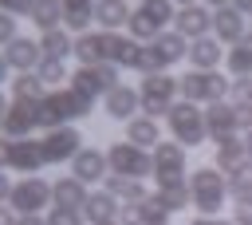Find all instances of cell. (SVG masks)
I'll return each instance as SVG.
<instances>
[{"instance_id":"1","label":"cell","mask_w":252,"mask_h":225,"mask_svg":"<svg viewBox=\"0 0 252 225\" xmlns=\"http://www.w3.org/2000/svg\"><path fill=\"white\" fill-rule=\"evenodd\" d=\"M94 111V99H87L83 91H75L71 83L67 87H55V91H43V99L35 103V114H39V126L51 130V126H67V122H79Z\"/></svg>"},{"instance_id":"2","label":"cell","mask_w":252,"mask_h":225,"mask_svg":"<svg viewBox=\"0 0 252 225\" xmlns=\"http://www.w3.org/2000/svg\"><path fill=\"white\" fill-rule=\"evenodd\" d=\"M185 182H189V205H193L197 213L217 217V213L224 209V201H228V182H224V174H220L217 166H197Z\"/></svg>"},{"instance_id":"3","label":"cell","mask_w":252,"mask_h":225,"mask_svg":"<svg viewBox=\"0 0 252 225\" xmlns=\"http://www.w3.org/2000/svg\"><path fill=\"white\" fill-rule=\"evenodd\" d=\"M165 126H169V138H173L177 146H185V150L209 142V134H205V111H201L197 103H189V99H177V103L165 111Z\"/></svg>"},{"instance_id":"4","label":"cell","mask_w":252,"mask_h":225,"mask_svg":"<svg viewBox=\"0 0 252 225\" xmlns=\"http://www.w3.org/2000/svg\"><path fill=\"white\" fill-rule=\"evenodd\" d=\"M173 4L169 0H138L130 8V20H126V36L138 39V43H150L158 32H165L173 24Z\"/></svg>"},{"instance_id":"5","label":"cell","mask_w":252,"mask_h":225,"mask_svg":"<svg viewBox=\"0 0 252 225\" xmlns=\"http://www.w3.org/2000/svg\"><path fill=\"white\" fill-rule=\"evenodd\" d=\"M228 87H232V79H228L220 67H217V71H197V67H189V71L177 79L181 99H189V103H197V107H209V103L228 99Z\"/></svg>"},{"instance_id":"6","label":"cell","mask_w":252,"mask_h":225,"mask_svg":"<svg viewBox=\"0 0 252 225\" xmlns=\"http://www.w3.org/2000/svg\"><path fill=\"white\" fill-rule=\"evenodd\" d=\"M181 99L177 91V79L169 71H154V75H142L138 83V114H150V118H165V111Z\"/></svg>"},{"instance_id":"7","label":"cell","mask_w":252,"mask_h":225,"mask_svg":"<svg viewBox=\"0 0 252 225\" xmlns=\"http://www.w3.org/2000/svg\"><path fill=\"white\" fill-rule=\"evenodd\" d=\"M8 205L16 213H47L51 205V182L47 178H35V174H24L12 182V193H8Z\"/></svg>"},{"instance_id":"8","label":"cell","mask_w":252,"mask_h":225,"mask_svg":"<svg viewBox=\"0 0 252 225\" xmlns=\"http://www.w3.org/2000/svg\"><path fill=\"white\" fill-rule=\"evenodd\" d=\"M106 170L118 174V178H150V150L134 146V142H110L106 146Z\"/></svg>"},{"instance_id":"9","label":"cell","mask_w":252,"mask_h":225,"mask_svg":"<svg viewBox=\"0 0 252 225\" xmlns=\"http://www.w3.org/2000/svg\"><path fill=\"white\" fill-rule=\"evenodd\" d=\"M185 166H189V150L177 146L173 138H161L154 150H150V174L161 182H185Z\"/></svg>"},{"instance_id":"10","label":"cell","mask_w":252,"mask_h":225,"mask_svg":"<svg viewBox=\"0 0 252 225\" xmlns=\"http://www.w3.org/2000/svg\"><path fill=\"white\" fill-rule=\"evenodd\" d=\"M39 150H43V162H47V166L71 162V158L83 150V130H79L75 122H67V126H51V130H43Z\"/></svg>"},{"instance_id":"11","label":"cell","mask_w":252,"mask_h":225,"mask_svg":"<svg viewBox=\"0 0 252 225\" xmlns=\"http://www.w3.org/2000/svg\"><path fill=\"white\" fill-rule=\"evenodd\" d=\"M67 83H71L75 91H83L87 99H102V95H106L114 83H122V79H118V67H114V63H79Z\"/></svg>"},{"instance_id":"12","label":"cell","mask_w":252,"mask_h":225,"mask_svg":"<svg viewBox=\"0 0 252 225\" xmlns=\"http://www.w3.org/2000/svg\"><path fill=\"white\" fill-rule=\"evenodd\" d=\"M39 126V114H35V103H24V99H8V111L0 114V134L4 138H32Z\"/></svg>"},{"instance_id":"13","label":"cell","mask_w":252,"mask_h":225,"mask_svg":"<svg viewBox=\"0 0 252 225\" xmlns=\"http://www.w3.org/2000/svg\"><path fill=\"white\" fill-rule=\"evenodd\" d=\"M173 32L181 39H201V36H213V12L205 4H181L173 12Z\"/></svg>"},{"instance_id":"14","label":"cell","mask_w":252,"mask_h":225,"mask_svg":"<svg viewBox=\"0 0 252 225\" xmlns=\"http://www.w3.org/2000/svg\"><path fill=\"white\" fill-rule=\"evenodd\" d=\"M47 162H43V150H39V138H8V170L16 174H39Z\"/></svg>"},{"instance_id":"15","label":"cell","mask_w":252,"mask_h":225,"mask_svg":"<svg viewBox=\"0 0 252 225\" xmlns=\"http://www.w3.org/2000/svg\"><path fill=\"white\" fill-rule=\"evenodd\" d=\"M102 111H106V118H114V122L134 118V114H138V87H130V83H114V87L102 95Z\"/></svg>"},{"instance_id":"16","label":"cell","mask_w":252,"mask_h":225,"mask_svg":"<svg viewBox=\"0 0 252 225\" xmlns=\"http://www.w3.org/2000/svg\"><path fill=\"white\" fill-rule=\"evenodd\" d=\"M189 67L197 71H217L224 63V43L217 36H201V39H189V51H185Z\"/></svg>"},{"instance_id":"17","label":"cell","mask_w":252,"mask_h":225,"mask_svg":"<svg viewBox=\"0 0 252 225\" xmlns=\"http://www.w3.org/2000/svg\"><path fill=\"white\" fill-rule=\"evenodd\" d=\"M0 51H4V59H8V67H12V71H35V67H39V59H43L39 39H32V36H16V39H12V43H4Z\"/></svg>"},{"instance_id":"18","label":"cell","mask_w":252,"mask_h":225,"mask_svg":"<svg viewBox=\"0 0 252 225\" xmlns=\"http://www.w3.org/2000/svg\"><path fill=\"white\" fill-rule=\"evenodd\" d=\"M110 170H106V150H94V146H83L75 158H71V178H79L83 186L91 182H102Z\"/></svg>"},{"instance_id":"19","label":"cell","mask_w":252,"mask_h":225,"mask_svg":"<svg viewBox=\"0 0 252 225\" xmlns=\"http://www.w3.org/2000/svg\"><path fill=\"white\" fill-rule=\"evenodd\" d=\"M201 111H205V134H209V142H217V138H224V134H240V130H236V111H232L228 99L209 103V107H201Z\"/></svg>"},{"instance_id":"20","label":"cell","mask_w":252,"mask_h":225,"mask_svg":"<svg viewBox=\"0 0 252 225\" xmlns=\"http://www.w3.org/2000/svg\"><path fill=\"white\" fill-rule=\"evenodd\" d=\"M248 32V20H244V12H236L232 4H224V8H213V36L228 47V43H236L240 36Z\"/></svg>"},{"instance_id":"21","label":"cell","mask_w":252,"mask_h":225,"mask_svg":"<svg viewBox=\"0 0 252 225\" xmlns=\"http://www.w3.org/2000/svg\"><path fill=\"white\" fill-rule=\"evenodd\" d=\"M150 47H154L158 63L169 71L173 63H181V59H185V51H189V39H181L177 32H158V36L150 39Z\"/></svg>"},{"instance_id":"22","label":"cell","mask_w":252,"mask_h":225,"mask_svg":"<svg viewBox=\"0 0 252 225\" xmlns=\"http://www.w3.org/2000/svg\"><path fill=\"white\" fill-rule=\"evenodd\" d=\"M224 75L228 79L252 75V32H244L236 43H228V51H224Z\"/></svg>"},{"instance_id":"23","label":"cell","mask_w":252,"mask_h":225,"mask_svg":"<svg viewBox=\"0 0 252 225\" xmlns=\"http://www.w3.org/2000/svg\"><path fill=\"white\" fill-rule=\"evenodd\" d=\"M126 142H134V146H142V150H154V146L161 142V126H158V118H150V114H134V118H126Z\"/></svg>"},{"instance_id":"24","label":"cell","mask_w":252,"mask_h":225,"mask_svg":"<svg viewBox=\"0 0 252 225\" xmlns=\"http://www.w3.org/2000/svg\"><path fill=\"white\" fill-rule=\"evenodd\" d=\"M217 146V154H213V166L220 170V174H232L240 162H248V154H244V142H240V134H224V138H217L213 142Z\"/></svg>"},{"instance_id":"25","label":"cell","mask_w":252,"mask_h":225,"mask_svg":"<svg viewBox=\"0 0 252 225\" xmlns=\"http://www.w3.org/2000/svg\"><path fill=\"white\" fill-rule=\"evenodd\" d=\"M79 213H83L91 225H94V221H114V217H118V197L106 193V189H87V201H83Z\"/></svg>"},{"instance_id":"26","label":"cell","mask_w":252,"mask_h":225,"mask_svg":"<svg viewBox=\"0 0 252 225\" xmlns=\"http://www.w3.org/2000/svg\"><path fill=\"white\" fill-rule=\"evenodd\" d=\"M130 20V4L126 0H94V24L98 32H122Z\"/></svg>"},{"instance_id":"27","label":"cell","mask_w":252,"mask_h":225,"mask_svg":"<svg viewBox=\"0 0 252 225\" xmlns=\"http://www.w3.org/2000/svg\"><path fill=\"white\" fill-rule=\"evenodd\" d=\"M59 4H63V28L71 36L91 32V24H94V0H59Z\"/></svg>"},{"instance_id":"28","label":"cell","mask_w":252,"mask_h":225,"mask_svg":"<svg viewBox=\"0 0 252 225\" xmlns=\"http://www.w3.org/2000/svg\"><path fill=\"white\" fill-rule=\"evenodd\" d=\"M87 201V186L79 178H55L51 182V205H63V209H83Z\"/></svg>"},{"instance_id":"29","label":"cell","mask_w":252,"mask_h":225,"mask_svg":"<svg viewBox=\"0 0 252 225\" xmlns=\"http://www.w3.org/2000/svg\"><path fill=\"white\" fill-rule=\"evenodd\" d=\"M154 201H158L165 213L189 209V182H161V186L154 189Z\"/></svg>"},{"instance_id":"30","label":"cell","mask_w":252,"mask_h":225,"mask_svg":"<svg viewBox=\"0 0 252 225\" xmlns=\"http://www.w3.org/2000/svg\"><path fill=\"white\" fill-rule=\"evenodd\" d=\"M39 51L47 59H67L75 51V36L67 28H51V32H39Z\"/></svg>"},{"instance_id":"31","label":"cell","mask_w":252,"mask_h":225,"mask_svg":"<svg viewBox=\"0 0 252 225\" xmlns=\"http://www.w3.org/2000/svg\"><path fill=\"white\" fill-rule=\"evenodd\" d=\"M102 189H106V193H114L118 201H142V197L150 193L138 178H118V174H106V178H102Z\"/></svg>"},{"instance_id":"32","label":"cell","mask_w":252,"mask_h":225,"mask_svg":"<svg viewBox=\"0 0 252 225\" xmlns=\"http://www.w3.org/2000/svg\"><path fill=\"white\" fill-rule=\"evenodd\" d=\"M8 87H12V99H24V103H39L47 91L35 71H16V79H8Z\"/></svg>"},{"instance_id":"33","label":"cell","mask_w":252,"mask_h":225,"mask_svg":"<svg viewBox=\"0 0 252 225\" xmlns=\"http://www.w3.org/2000/svg\"><path fill=\"white\" fill-rule=\"evenodd\" d=\"M28 16H32V24H35L39 32H51V28H63V4H59V0H35Z\"/></svg>"},{"instance_id":"34","label":"cell","mask_w":252,"mask_h":225,"mask_svg":"<svg viewBox=\"0 0 252 225\" xmlns=\"http://www.w3.org/2000/svg\"><path fill=\"white\" fill-rule=\"evenodd\" d=\"M35 75H39V83L47 87V91H55V87H67V79H71V71H67V59H39V67H35Z\"/></svg>"},{"instance_id":"35","label":"cell","mask_w":252,"mask_h":225,"mask_svg":"<svg viewBox=\"0 0 252 225\" xmlns=\"http://www.w3.org/2000/svg\"><path fill=\"white\" fill-rule=\"evenodd\" d=\"M228 197H252V162H240L232 174H224Z\"/></svg>"},{"instance_id":"36","label":"cell","mask_w":252,"mask_h":225,"mask_svg":"<svg viewBox=\"0 0 252 225\" xmlns=\"http://www.w3.org/2000/svg\"><path fill=\"white\" fill-rule=\"evenodd\" d=\"M138 205H142V221H138V225H169V213L154 201V193H146Z\"/></svg>"},{"instance_id":"37","label":"cell","mask_w":252,"mask_h":225,"mask_svg":"<svg viewBox=\"0 0 252 225\" xmlns=\"http://www.w3.org/2000/svg\"><path fill=\"white\" fill-rule=\"evenodd\" d=\"M43 221H47V225H83L87 217H83L79 209H63V205H47V213H43Z\"/></svg>"},{"instance_id":"38","label":"cell","mask_w":252,"mask_h":225,"mask_svg":"<svg viewBox=\"0 0 252 225\" xmlns=\"http://www.w3.org/2000/svg\"><path fill=\"white\" fill-rule=\"evenodd\" d=\"M228 95H232V103H252V75H240V79H232Z\"/></svg>"},{"instance_id":"39","label":"cell","mask_w":252,"mask_h":225,"mask_svg":"<svg viewBox=\"0 0 252 225\" xmlns=\"http://www.w3.org/2000/svg\"><path fill=\"white\" fill-rule=\"evenodd\" d=\"M16 36H20V20H16L12 12H0V47H4V43H12Z\"/></svg>"},{"instance_id":"40","label":"cell","mask_w":252,"mask_h":225,"mask_svg":"<svg viewBox=\"0 0 252 225\" xmlns=\"http://www.w3.org/2000/svg\"><path fill=\"white\" fill-rule=\"evenodd\" d=\"M228 221H232V225H252V197H236Z\"/></svg>"},{"instance_id":"41","label":"cell","mask_w":252,"mask_h":225,"mask_svg":"<svg viewBox=\"0 0 252 225\" xmlns=\"http://www.w3.org/2000/svg\"><path fill=\"white\" fill-rule=\"evenodd\" d=\"M232 103V99H228ZM232 111H236V130L244 134V130H252V103H232Z\"/></svg>"},{"instance_id":"42","label":"cell","mask_w":252,"mask_h":225,"mask_svg":"<svg viewBox=\"0 0 252 225\" xmlns=\"http://www.w3.org/2000/svg\"><path fill=\"white\" fill-rule=\"evenodd\" d=\"M32 4H35V0H0V12H12V16L20 20V16L32 12Z\"/></svg>"},{"instance_id":"43","label":"cell","mask_w":252,"mask_h":225,"mask_svg":"<svg viewBox=\"0 0 252 225\" xmlns=\"http://www.w3.org/2000/svg\"><path fill=\"white\" fill-rule=\"evenodd\" d=\"M189 225H232V221H228V217H220V213H217V217H205V213H197V217H189Z\"/></svg>"},{"instance_id":"44","label":"cell","mask_w":252,"mask_h":225,"mask_svg":"<svg viewBox=\"0 0 252 225\" xmlns=\"http://www.w3.org/2000/svg\"><path fill=\"white\" fill-rule=\"evenodd\" d=\"M16 217H20V213H16L8 201H0V225H16Z\"/></svg>"},{"instance_id":"45","label":"cell","mask_w":252,"mask_h":225,"mask_svg":"<svg viewBox=\"0 0 252 225\" xmlns=\"http://www.w3.org/2000/svg\"><path fill=\"white\" fill-rule=\"evenodd\" d=\"M16 225H47V221H43V213H20Z\"/></svg>"},{"instance_id":"46","label":"cell","mask_w":252,"mask_h":225,"mask_svg":"<svg viewBox=\"0 0 252 225\" xmlns=\"http://www.w3.org/2000/svg\"><path fill=\"white\" fill-rule=\"evenodd\" d=\"M8 193H12V178L0 170V201H8Z\"/></svg>"},{"instance_id":"47","label":"cell","mask_w":252,"mask_h":225,"mask_svg":"<svg viewBox=\"0 0 252 225\" xmlns=\"http://www.w3.org/2000/svg\"><path fill=\"white\" fill-rule=\"evenodd\" d=\"M12 79V67H8V59H4V51H0V87Z\"/></svg>"},{"instance_id":"48","label":"cell","mask_w":252,"mask_h":225,"mask_svg":"<svg viewBox=\"0 0 252 225\" xmlns=\"http://www.w3.org/2000/svg\"><path fill=\"white\" fill-rule=\"evenodd\" d=\"M0 170H8V138L0 134Z\"/></svg>"},{"instance_id":"49","label":"cell","mask_w":252,"mask_h":225,"mask_svg":"<svg viewBox=\"0 0 252 225\" xmlns=\"http://www.w3.org/2000/svg\"><path fill=\"white\" fill-rule=\"evenodd\" d=\"M236 12H244V16H252V0H228Z\"/></svg>"},{"instance_id":"50","label":"cell","mask_w":252,"mask_h":225,"mask_svg":"<svg viewBox=\"0 0 252 225\" xmlns=\"http://www.w3.org/2000/svg\"><path fill=\"white\" fill-rule=\"evenodd\" d=\"M240 142H244V154H248V162H252V130H244V134H240Z\"/></svg>"},{"instance_id":"51","label":"cell","mask_w":252,"mask_h":225,"mask_svg":"<svg viewBox=\"0 0 252 225\" xmlns=\"http://www.w3.org/2000/svg\"><path fill=\"white\" fill-rule=\"evenodd\" d=\"M197 4H205V8H209V12H213V8H224V4H228V0H197Z\"/></svg>"},{"instance_id":"52","label":"cell","mask_w":252,"mask_h":225,"mask_svg":"<svg viewBox=\"0 0 252 225\" xmlns=\"http://www.w3.org/2000/svg\"><path fill=\"white\" fill-rule=\"evenodd\" d=\"M4 111H8V95L0 91V114H4Z\"/></svg>"},{"instance_id":"53","label":"cell","mask_w":252,"mask_h":225,"mask_svg":"<svg viewBox=\"0 0 252 225\" xmlns=\"http://www.w3.org/2000/svg\"><path fill=\"white\" fill-rule=\"evenodd\" d=\"M169 4H173V8H181V4H197V0H169Z\"/></svg>"},{"instance_id":"54","label":"cell","mask_w":252,"mask_h":225,"mask_svg":"<svg viewBox=\"0 0 252 225\" xmlns=\"http://www.w3.org/2000/svg\"><path fill=\"white\" fill-rule=\"evenodd\" d=\"M94 225H118V221H94Z\"/></svg>"},{"instance_id":"55","label":"cell","mask_w":252,"mask_h":225,"mask_svg":"<svg viewBox=\"0 0 252 225\" xmlns=\"http://www.w3.org/2000/svg\"><path fill=\"white\" fill-rule=\"evenodd\" d=\"M126 4H138V0H126Z\"/></svg>"}]
</instances>
